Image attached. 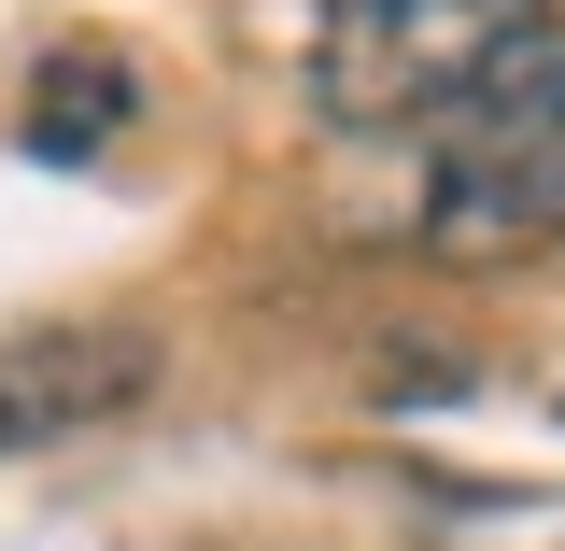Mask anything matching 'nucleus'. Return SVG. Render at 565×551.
I'll return each instance as SVG.
<instances>
[{
	"instance_id": "f257e3e1",
	"label": "nucleus",
	"mask_w": 565,
	"mask_h": 551,
	"mask_svg": "<svg viewBox=\"0 0 565 551\" xmlns=\"http://www.w3.org/2000/svg\"><path fill=\"white\" fill-rule=\"evenodd\" d=\"M438 128H452V156H438L424 226H438L452 255L565 241V29H523V43H509Z\"/></svg>"
},
{
	"instance_id": "7ed1b4c3",
	"label": "nucleus",
	"mask_w": 565,
	"mask_h": 551,
	"mask_svg": "<svg viewBox=\"0 0 565 551\" xmlns=\"http://www.w3.org/2000/svg\"><path fill=\"white\" fill-rule=\"evenodd\" d=\"M156 368L170 353L141 326H29V340H0V453H43V438H85V424L141 411Z\"/></svg>"
},
{
	"instance_id": "f03ea898",
	"label": "nucleus",
	"mask_w": 565,
	"mask_h": 551,
	"mask_svg": "<svg viewBox=\"0 0 565 551\" xmlns=\"http://www.w3.org/2000/svg\"><path fill=\"white\" fill-rule=\"evenodd\" d=\"M552 0H326L311 14V99L340 128H438Z\"/></svg>"
},
{
	"instance_id": "20e7f679",
	"label": "nucleus",
	"mask_w": 565,
	"mask_h": 551,
	"mask_svg": "<svg viewBox=\"0 0 565 551\" xmlns=\"http://www.w3.org/2000/svg\"><path fill=\"white\" fill-rule=\"evenodd\" d=\"M128 128V57H99V43H71L57 71H43V85H29V141H43V156H99V141Z\"/></svg>"
}]
</instances>
